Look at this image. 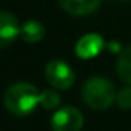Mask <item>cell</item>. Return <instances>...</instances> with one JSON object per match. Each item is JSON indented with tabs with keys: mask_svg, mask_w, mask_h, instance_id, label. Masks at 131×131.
<instances>
[{
	"mask_svg": "<svg viewBox=\"0 0 131 131\" xmlns=\"http://www.w3.org/2000/svg\"><path fill=\"white\" fill-rule=\"evenodd\" d=\"M108 48H110L111 51H120V45H119L117 42H113V43H111ZM120 52H122V51H120Z\"/></svg>",
	"mask_w": 131,
	"mask_h": 131,
	"instance_id": "12",
	"label": "cell"
},
{
	"mask_svg": "<svg viewBox=\"0 0 131 131\" xmlns=\"http://www.w3.org/2000/svg\"><path fill=\"white\" fill-rule=\"evenodd\" d=\"M40 102V94L37 88L31 83H16L8 88L5 93V106L14 116H26L29 114L36 105Z\"/></svg>",
	"mask_w": 131,
	"mask_h": 131,
	"instance_id": "1",
	"label": "cell"
},
{
	"mask_svg": "<svg viewBox=\"0 0 131 131\" xmlns=\"http://www.w3.org/2000/svg\"><path fill=\"white\" fill-rule=\"evenodd\" d=\"M83 126V116L77 108L63 106L51 119L52 131H80Z\"/></svg>",
	"mask_w": 131,
	"mask_h": 131,
	"instance_id": "4",
	"label": "cell"
},
{
	"mask_svg": "<svg viewBox=\"0 0 131 131\" xmlns=\"http://www.w3.org/2000/svg\"><path fill=\"white\" fill-rule=\"evenodd\" d=\"M20 36L26 43H37L45 37V28L37 20H26L20 28Z\"/></svg>",
	"mask_w": 131,
	"mask_h": 131,
	"instance_id": "8",
	"label": "cell"
},
{
	"mask_svg": "<svg viewBox=\"0 0 131 131\" xmlns=\"http://www.w3.org/2000/svg\"><path fill=\"white\" fill-rule=\"evenodd\" d=\"M117 74L119 77L131 86V45L122 49L117 60Z\"/></svg>",
	"mask_w": 131,
	"mask_h": 131,
	"instance_id": "9",
	"label": "cell"
},
{
	"mask_svg": "<svg viewBox=\"0 0 131 131\" xmlns=\"http://www.w3.org/2000/svg\"><path fill=\"white\" fill-rule=\"evenodd\" d=\"M45 77L46 80L57 90H68L76 79V74L70 68L68 63L62 60H52L46 65L45 70Z\"/></svg>",
	"mask_w": 131,
	"mask_h": 131,
	"instance_id": "3",
	"label": "cell"
},
{
	"mask_svg": "<svg viewBox=\"0 0 131 131\" xmlns=\"http://www.w3.org/2000/svg\"><path fill=\"white\" fill-rule=\"evenodd\" d=\"M57 2L71 16H86L99 8L102 0H57Z\"/></svg>",
	"mask_w": 131,
	"mask_h": 131,
	"instance_id": "7",
	"label": "cell"
},
{
	"mask_svg": "<svg viewBox=\"0 0 131 131\" xmlns=\"http://www.w3.org/2000/svg\"><path fill=\"white\" fill-rule=\"evenodd\" d=\"M39 105H42V108L45 110H54L60 105V94L54 90H46L40 94Z\"/></svg>",
	"mask_w": 131,
	"mask_h": 131,
	"instance_id": "10",
	"label": "cell"
},
{
	"mask_svg": "<svg viewBox=\"0 0 131 131\" xmlns=\"http://www.w3.org/2000/svg\"><path fill=\"white\" fill-rule=\"evenodd\" d=\"M114 85L105 77H91L82 88L83 102L93 110H106L116 100Z\"/></svg>",
	"mask_w": 131,
	"mask_h": 131,
	"instance_id": "2",
	"label": "cell"
},
{
	"mask_svg": "<svg viewBox=\"0 0 131 131\" xmlns=\"http://www.w3.org/2000/svg\"><path fill=\"white\" fill-rule=\"evenodd\" d=\"M19 34L20 26L17 23V19L9 13H0V45L2 48H6L9 43H13Z\"/></svg>",
	"mask_w": 131,
	"mask_h": 131,
	"instance_id": "6",
	"label": "cell"
},
{
	"mask_svg": "<svg viewBox=\"0 0 131 131\" xmlns=\"http://www.w3.org/2000/svg\"><path fill=\"white\" fill-rule=\"evenodd\" d=\"M105 42L102 39V36L99 34H86L83 36L77 45H76V54L80 59H94L96 56H99V52L103 49Z\"/></svg>",
	"mask_w": 131,
	"mask_h": 131,
	"instance_id": "5",
	"label": "cell"
},
{
	"mask_svg": "<svg viewBox=\"0 0 131 131\" xmlns=\"http://www.w3.org/2000/svg\"><path fill=\"white\" fill-rule=\"evenodd\" d=\"M116 102L120 110H131V86L122 88L116 96Z\"/></svg>",
	"mask_w": 131,
	"mask_h": 131,
	"instance_id": "11",
	"label": "cell"
}]
</instances>
